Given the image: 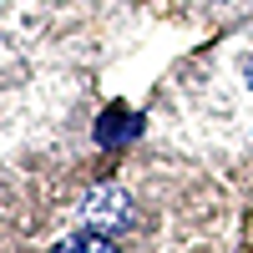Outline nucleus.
Instances as JSON below:
<instances>
[{
    "label": "nucleus",
    "instance_id": "1",
    "mask_svg": "<svg viewBox=\"0 0 253 253\" xmlns=\"http://www.w3.org/2000/svg\"><path fill=\"white\" fill-rule=\"evenodd\" d=\"M86 223L96 228V233H122V228L132 223L126 193H117V187H96V193H91V203H86Z\"/></svg>",
    "mask_w": 253,
    "mask_h": 253
},
{
    "label": "nucleus",
    "instance_id": "4",
    "mask_svg": "<svg viewBox=\"0 0 253 253\" xmlns=\"http://www.w3.org/2000/svg\"><path fill=\"white\" fill-rule=\"evenodd\" d=\"M248 76H253V56H248Z\"/></svg>",
    "mask_w": 253,
    "mask_h": 253
},
{
    "label": "nucleus",
    "instance_id": "2",
    "mask_svg": "<svg viewBox=\"0 0 253 253\" xmlns=\"http://www.w3.org/2000/svg\"><path fill=\"white\" fill-rule=\"evenodd\" d=\"M137 137V117L126 112V107H112L107 117H101V126H96V142L101 147H117V142H132Z\"/></svg>",
    "mask_w": 253,
    "mask_h": 253
},
{
    "label": "nucleus",
    "instance_id": "3",
    "mask_svg": "<svg viewBox=\"0 0 253 253\" xmlns=\"http://www.w3.org/2000/svg\"><path fill=\"white\" fill-rule=\"evenodd\" d=\"M51 253H122L112 243V233H96V228H86V233H71L66 243H56Z\"/></svg>",
    "mask_w": 253,
    "mask_h": 253
}]
</instances>
